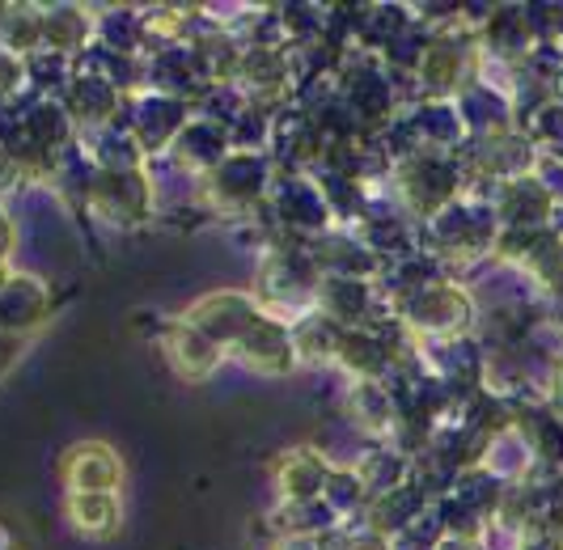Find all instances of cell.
Masks as SVG:
<instances>
[{"label": "cell", "instance_id": "7402d4cb", "mask_svg": "<svg viewBox=\"0 0 563 550\" xmlns=\"http://www.w3.org/2000/svg\"><path fill=\"white\" fill-rule=\"evenodd\" d=\"M73 64H77V59H73ZM59 102L68 107L77 128H102V123H114V119L123 114V102H128V98H123L111 81H102V77L77 68Z\"/></svg>", "mask_w": 563, "mask_h": 550}, {"label": "cell", "instance_id": "5bb4252c", "mask_svg": "<svg viewBox=\"0 0 563 550\" xmlns=\"http://www.w3.org/2000/svg\"><path fill=\"white\" fill-rule=\"evenodd\" d=\"M229 153H233V140H229V132L221 128V123H212V119H191L183 132H178V140L169 144V153L162 157L166 165H174L178 174H187L191 183H199L203 174H212L217 165L225 162Z\"/></svg>", "mask_w": 563, "mask_h": 550}, {"label": "cell", "instance_id": "836d02e7", "mask_svg": "<svg viewBox=\"0 0 563 550\" xmlns=\"http://www.w3.org/2000/svg\"><path fill=\"white\" fill-rule=\"evenodd\" d=\"M479 466H487L505 487H512V483H526V479H534L538 474V462L534 453H530V444L521 440V432L517 428H505V432H496L492 437V444H487V453H483Z\"/></svg>", "mask_w": 563, "mask_h": 550}, {"label": "cell", "instance_id": "7dc6e473", "mask_svg": "<svg viewBox=\"0 0 563 550\" xmlns=\"http://www.w3.org/2000/svg\"><path fill=\"white\" fill-rule=\"evenodd\" d=\"M547 403L551 407H563V356L551 364V373H547Z\"/></svg>", "mask_w": 563, "mask_h": 550}, {"label": "cell", "instance_id": "74e56055", "mask_svg": "<svg viewBox=\"0 0 563 550\" xmlns=\"http://www.w3.org/2000/svg\"><path fill=\"white\" fill-rule=\"evenodd\" d=\"M73 73H77V64H73L68 55L47 52V47L26 55V89H34L38 98H64Z\"/></svg>", "mask_w": 563, "mask_h": 550}, {"label": "cell", "instance_id": "8fae6325", "mask_svg": "<svg viewBox=\"0 0 563 550\" xmlns=\"http://www.w3.org/2000/svg\"><path fill=\"white\" fill-rule=\"evenodd\" d=\"M123 479H128V466L107 440H77L59 458V483L68 492H119Z\"/></svg>", "mask_w": 563, "mask_h": 550}, {"label": "cell", "instance_id": "7c38bea8", "mask_svg": "<svg viewBox=\"0 0 563 550\" xmlns=\"http://www.w3.org/2000/svg\"><path fill=\"white\" fill-rule=\"evenodd\" d=\"M233 356L242 360L251 373H258V377H288V373L301 369L297 348H292V327L280 322V318H272V314H263L242 334V343L233 348Z\"/></svg>", "mask_w": 563, "mask_h": 550}, {"label": "cell", "instance_id": "3957f363", "mask_svg": "<svg viewBox=\"0 0 563 550\" xmlns=\"http://www.w3.org/2000/svg\"><path fill=\"white\" fill-rule=\"evenodd\" d=\"M390 309H395V318L411 330L420 343H445V339L475 334L483 318L475 288L462 284V279H453V275L428 284L420 293L398 297V301H390Z\"/></svg>", "mask_w": 563, "mask_h": 550}, {"label": "cell", "instance_id": "f546056e", "mask_svg": "<svg viewBox=\"0 0 563 550\" xmlns=\"http://www.w3.org/2000/svg\"><path fill=\"white\" fill-rule=\"evenodd\" d=\"M352 466H356L368 495L395 492V487H402V483L411 479V458L398 453L390 440H365Z\"/></svg>", "mask_w": 563, "mask_h": 550}, {"label": "cell", "instance_id": "f907efd6", "mask_svg": "<svg viewBox=\"0 0 563 550\" xmlns=\"http://www.w3.org/2000/svg\"><path fill=\"white\" fill-rule=\"evenodd\" d=\"M395 550H441V547H428V542L411 538V534H398V538H395Z\"/></svg>", "mask_w": 563, "mask_h": 550}, {"label": "cell", "instance_id": "83f0119b", "mask_svg": "<svg viewBox=\"0 0 563 550\" xmlns=\"http://www.w3.org/2000/svg\"><path fill=\"white\" fill-rule=\"evenodd\" d=\"M148 38L144 4H98L93 9V43L119 55H141Z\"/></svg>", "mask_w": 563, "mask_h": 550}, {"label": "cell", "instance_id": "f35d334b", "mask_svg": "<svg viewBox=\"0 0 563 550\" xmlns=\"http://www.w3.org/2000/svg\"><path fill=\"white\" fill-rule=\"evenodd\" d=\"M322 499L331 504V513H335L339 521H361V513H365V504H368V492H365V483H361V474H356V466H331V479H327V487H322Z\"/></svg>", "mask_w": 563, "mask_h": 550}, {"label": "cell", "instance_id": "d6986e66", "mask_svg": "<svg viewBox=\"0 0 563 550\" xmlns=\"http://www.w3.org/2000/svg\"><path fill=\"white\" fill-rule=\"evenodd\" d=\"M512 428L530 444L538 470L563 474V415L555 411L547 398H526V403H517Z\"/></svg>", "mask_w": 563, "mask_h": 550}, {"label": "cell", "instance_id": "277c9868", "mask_svg": "<svg viewBox=\"0 0 563 550\" xmlns=\"http://www.w3.org/2000/svg\"><path fill=\"white\" fill-rule=\"evenodd\" d=\"M276 178H280V162L272 153H238L233 148L212 174H203L196 183V204L217 217L246 220L272 195Z\"/></svg>", "mask_w": 563, "mask_h": 550}, {"label": "cell", "instance_id": "7a4b0ae2", "mask_svg": "<svg viewBox=\"0 0 563 550\" xmlns=\"http://www.w3.org/2000/svg\"><path fill=\"white\" fill-rule=\"evenodd\" d=\"M322 263L313 258V246L301 238H280L258 254L254 267V297L263 305V314L280 318V322H297L310 309H318V288H322Z\"/></svg>", "mask_w": 563, "mask_h": 550}, {"label": "cell", "instance_id": "cb8c5ba5", "mask_svg": "<svg viewBox=\"0 0 563 550\" xmlns=\"http://www.w3.org/2000/svg\"><path fill=\"white\" fill-rule=\"evenodd\" d=\"M457 110H462V123H466V136L471 140H487V136H505V132H517V110H512V98L492 89V85H471L462 98H457Z\"/></svg>", "mask_w": 563, "mask_h": 550}, {"label": "cell", "instance_id": "30bf717a", "mask_svg": "<svg viewBox=\"0 0 563 550\" xmlns=\"http://www.w3.org/2000/svg\"><path fill=\"white\" fill-rule=\"evenodd\" d=\"M492 212L500 220V229H521V233H542L560 217L555 195L538 183L534 174L526 178H508L492 191Z\"/></svg>", "mask_w": 563, "mask_h": 550}, {"label": "cell", "instance_id": "816d5d0a", "mask_svg": "<svg viewBox=\"0 0 563 550\" xmlns=\"http://www.w3.org/2000/svg\"><path fill=\"white\" fill-rule=\"evenodd\" d=\"M0 550H18V538H13V529L0 521Z\"/></svg>", "mask_w": 563, "mask_h": 550}, {"label": "cell", "instance_id": "681fc988", "mask_svg": "<svg viewBox=\"0 0 563 550\" xmlns=\"http://www.w3.org/2000/svg\"><path fill=\"white\" fill-rule=\"evenodd\" d=\"M272 550H318V547H313L310 538H276Z\"/></svg>", "mask_w": 563, "mask_h": 550}, {"label": "cell", "instance_id": "5b68a950", "mask_svg": "<svg viewBox=\"0 0 563 550\" xmlns=\"http://www.w3.org/2000/svg\"><path fill=\"white\" fill-rule=\"evenodd\" d=\"M479 30L457 22V26L432 34L420 68H416V94L420 102H457L471 85L479 81Z\"/></svg>", "mask_w": 563, "mask_h": 550}, {"label": "cell", "instance_id": "44dd1931", "mask_svg": "<svg viewBox=\"0 0 563 550\" xmlns=\"http://www.w3.org/2000/svg\"><path fill=\"white\" fill-rule=\"evenodd\" d=\"M310 246L327 275H347V279H373L377 284L386 272V263L356 238V229H331V233L313 238Z\"/></svg>", "mask_w": 563, "mask_h": 550}, {"label": "cell", "instance_id": "e575fe53", "mask_svg": "<svg viewBox=\"0 0 563 550\" xmlns=\"http://www.w3.org/2000/svg\"><path fill=\"white\" fill-rule=\"evenodd\" d=\"M339 517L331 513V504L327 499H297V504H276V513H272V529L280 534V538H310L318 542L322 534H331L339 529Z\"/></svg>", "mask_w": 563, "mask_h": 550}, {"label": "cell", "instance_id": "7bdbcfd3", "mask_svg": "<svg viewBox=\"0 0 563 550\" xmlns=\"http://www.w3.org/2000/svg\"><path fill=\"white\" fill-rule=\"evenodd\" d=\"M26 89V59L0 47V102H13Z\"/></svg>", "mask_w": 563, "mask_h": 550}, {"label": "cell", "instance_id": "f1b7e54d", "mask_svg": "<svg viewBox=\"0 0 563 550\" xmlns=\"http://www.w3.org/2000/svg\"><path fill=\"white\" fill-rule=\"evenodd\" d=\"M407 119L416 123L420 144L432 153H462V144L471 140L457 102H416V107H407Z\"/></svg>", "mask_w": 563, "mask_h": 550}, {"label": "cell", "instance_id": "ab89813d", "mask_svg": "<svg viewBox=\"0 0 563 550\" xmlns=\"http://www.w3.org/2000/svg\"><path fill=\"white\" fill-rule=\"evenodd\" d=\"M318 550H395V538H386V534H377V529H368L361 521H343L339 529L331 534H322Z\"/></svg>", "mask_w": 563, "mask_h": 550}, {"label": "cell", "instance_id": "8d00e7d4", "mask_svg": "<svg viewBox=\"0 0 563 550\" xmlns=\"http://www.w3.org/2000/svg\"><path fill=\"white\" fill-rule=\"evenodd\" d=\"M0 47L13 55L43 52V4H26V0H9V13L0 22Z\"/></svg>", "mask_w": 563, "mask_h": 550}, {"label": "cell", "instance_id": "ee69618b", "mask_svg": "<svg viewBox=\"0 0 563 550\" xmlns=\"http://www.w3.org/2000/svg\"><path fill=\"white\" fill-rule=\"evenodd\" d=\"M538 534L560 538L563 542V474H555V479H551V487H547V508H542Z\"/></svg>", "mask_w": 563, "mask_h": 550}, {"label": "cell", "instance_id": "4fadbf2b", "mask_svg": "<svg viewBox=\"0 0 563 550\" xmlns=\"http://www.w3.org/2000/svg\"><path fill=\"white\" fill-rule=\"evenodd\" d=\"M52 288L30 272H9V279L0 284V334L26 339L30 330H38L52 318Z\"/></svg>", "mask_w": 563, "mask_h": 550}, {"label": "cell", "instance_id": "9c48e42d", "mask_svg": "<svg viewBox=\"0 0 563 550\" xmlns=\"http://www.w3.org/2000/svg\"><path fill=\"white\" fill-rule=\"evenodd\" d=\"M183 322H191L199 334H208L217 348L233 352L242 343V334L263 318V305L246 288H217V293H203L196 301L178 314Z\"/></svg>", "mask_w": 563, "mask_h": 550}, {"label": "cell", "instance_id": "e0dca14e", "mask_svg": "<svg viewBox=\"0 0 563 550\" xmlns=\"http://www.w3.org/2000/svg\"><path fill=\"white\" fill-rule=\"evenodd\" d=\"M343 424L361 440H390L398 428L395 394L386 382H347L343 389Z\"/></svg>", "mask_w": 563, "mask_h": 550}, {"label": "cell", "instance_id": "60d3db41", "mask_svg": "<svg viewBox=\"0 0 563 550\" xmlns=\"http://www.w3.org/2000/svg\"><path fill=\"white\" fill-rule=\"evenodd\" d=\"M526 132H530V140H534L542 153H563V98H551L526 123Z\"/></svg>", "mask_w": 563, "mask_h": 550}, {"label": "cell", "instance_id": "4dcf8cb0", "mask_svg": "<svg viewBox=\"0 0 563 550\" xmlns=\"http://www.w3.org/2000/svg\"><path fill=\"white\" fill-rule=\"evenodd\" d=\"M93 178H98V165H93V157L85 153L81 140H73V144L56 157V165H52L47 187H56L59 199H64L73 212H81L85 217V204H89V191H93Z\"/></svg>", "mask_w": 563, "mask_h": 550}, {"label": "cell", "instance_id": "d4e9b609", "mask_svg": "<svg viewBox=\"0 0 563 550\" xmlns=\"http://www.w3.org/2000/svg\"><path fill=\"white\" fill-rule=\"evenodd\" d=\"M428 508H432V499L407 479V483L395 487V492L368 495L365 513H361V525L377 529V534H386V538H398V534H407L411 525L420 521Z\"/></svg>", "mask_w": 563, "mask_h": 550}, {"label": "cell", "instance_id": "b9f144b4", "mask_svg": "<svg viewBox=\"0 0 563 550\" xmlns=\"http://www.w3.org/2000/svg\"><path fill=\"white\" fill-rule=\"evenodd\" d=\"M526 18H530V30H534L538 47H563V4L560 0L526 4Z\"/></svg>", "mask_w": 563, "mask_h": 550}, {"label": "cell", "instance_id": "603a6c76", "mask_svg": "<svg viewBox=\"0 0 563 550\" xmlns=\"http://www.w3.org/2000/svg\"><path fill=\"white\" fill-rule=\"evenodd\" d=\"M335 369L347 382H386L395 373V360H390V348H386V339L377 330L352 327L343 330V339H339Z\"/></svg>", "mask_w": 563, "mask_h": 550}, {"label": "cell", "instance_id": "f5cc1de1", "mask_svg": "<svg viewBox=\"0 0 563 550\" xmlns=\"http://www.w3.org/2000/svg\"><path fill=\"white\" fill-rule=\"evenodd\" d=\"M4 13H9V0H0V22H4Z\"/></svg>", "mask_w": 563, "mask_h": 550}, {"label": "cell", "instance_id": "52a82bcc", "mask_svg": "<svg viewBox=\"0 0 563 550\" xmlns=\"http://www.w3.org/2000/svg\"><path fill=\"white\" fill-rule=\"evenodd\" d=\"M157 212H162V187L153 178V165L141 169V174H107V169H98L89 204H85V217L128 233V229H144L148 220H157Z\"/></svg>", "mask_w": 563, "mask_h": 550}, {"label": "cell", "instance_id": "ba28073f", "mask_svg": "<svg viewBox=\"0 0 563 550\" xmlns=\"http://www.w3.org/2000/svg\"><path fill=\"white\" fill-rule=\"evenodd\" d=\"M196 119V102L187 98H169V94H157V89H141V94H128L123 102V114L119 123H128L136 140L144 144V153L153 162H162L169 153V144L178 140V132Z\"/></svg>", "mask_w": 563, "mask_h": 550}, {"label": "cell", "instance_id": "6da1fadb", "mask_svg": "<svg viewBox=\"0 0 563 550\" xmlns=\"http://www.w3.org/2000/svg\"><path fill=\"white\" fill-rule=\"evenodd\" d=\"M496 238H500V220L492 212V199H475V195L453 199L420 224V250L432 254L462 284H466V272L492 267Z\"/></svg>", "mask_w": 563, "mask_h": 550}, {"label": "cell", "instance_id": "2e32d148", "mask_svg": "<svg viewBox=\"0 0 563 550\" xmlns=\"http://www.w3.org/2000/svg\"><path fill=\"white\" fill-rule=\"evenodd\" d=\"M162 356L166 364L183 377V382H208L221 364H225V348H217L208 334H199L191 322L174 318L162 327Z\"/></svg>", "mask_w": 563, "mask_h": 550}, {"label": "cell", "instance_id": "db71d44e", "mask_svg": "<svg viewBox=\"0 0 563 550\" xmlns=\"http://www.w3.org/2000/svg\"><path fill=\"white\" fill-rule=\"evenodd\" d=\"M555 229H560V233H563V208H560V217H555Z\"/></svg>", "mask_w": 563, "mask_h": 550}, {"label": "cell", "instance_id": "ffe728a7", "mask_svg": "<svg viewBox=\"0 0 563 550\" xmlns=\"http://www.w3.org/2000/svg\"><path fill=\"white\" fill-rule=\"evenodd\" d=\"M479 47L492 59H505V64H526L534 55L538 38L526 18V4H496L492 18L479 26Z\"/></svg>", "mask_w": 563, "mask_h": 550}, {"label": "cell", "instance_id": "11a10c76", "mask_svg": "<svg viewBox=\"0 0 563 550\" xmlns=\"http://www.w3.org/2000/svg\"><path fill=\"white\" fill-rule=\"evenodd\" d=\"M555 411H560V415H563V407H555Z\"/></svg>", "mask_w": 563, "mask_h": 550}, {"label": "cell", "instance_id": "8992f818", "mask_svg": "<svg viewBox=\"0 0 563 550\" xmlns=\"http://www.w3.org/2000/svg\"><path fill=\"white\" fill-rule=\"evenodd\" d=\"M390 195H395L398 208L407 217L416 220V224H423L428 217H437L445 204L466 195V169L457 162V153H432V148H423V153L395 165Z\"/></svg>", "mask_w": 563, "mask_h": 550}, {"label": "cell", "instance_id": "c3c4849f", "mask_svg": "<svg viewBox=\"0 0 563 550\" xmlns=\"http://www.w3.org/2000/svg\"><path fill=\"white\" fill-rule=\"evenodd\" d=\"M521 550H563V542L560 538H547V534H530Z\"/></svg>", "mask_w": 563, "mask_h": 550}, {"label": "cell", "instance_id": "bcb514c9", "mask_svg": "<svg viewBox=\"0 0 563 550\" xmlns=\"http://www.w3.org/2000/svg\"><path fill=\"white\" fill-rule=\"evenodd\" d=\"M13 250H18V224H13L9 208H4V199H0V267H9Z\"/></svg>", "mask_w": 563, "mask_h": 550}, {"label": "cell", "instance_id": "f6af8a7d", "mask_svg": "<svg viewBox=\"0 0 563 550\" xmlns=\"http://www.w3.org/2000/svg\"><path fill=\"white\" fill-rule=\"evenodd\" d=\"M534 178L555 195V204L563 208V153H542V148H538Z\"/></svg>", "mask_w": 563, "mask_h": 550}, {"label": "cell", "instance_id": "484cf974", "mask_svg": "<svg viewBox=\"0 0 563 550\" xmlns=\"http://www.w3.org/2000/svg\"><path fill=\"white\" fill-rule=\"evenodd\" d=\"M93 43V4H77V0H59V4H43V47L77 59Z\"/></svg>", "mask_w": 563, "mask_h": 550}, {"label": "cell", "instance_id": "4316f807", "mask_svg": "<svg viewBox=\"0 0 563 550\" xmlns=\"http://www.w3.org/2000/svg\"><path fill=\"white\" fill-rule=\"evenodd\" d=\"M64 517L81 538L107 542L123 529V499H119V492H68L64 495Z\"/></svg>", "mask_w": 563, "mask_h": 550}, {"label": "cell", "instance_id": "d590c367", "mask_svg": "<svg viewBox=\"0 0 563 550\" xmlns=\"http://www.w3.org/2000/svg\"><path fill=\"white\" fill-rule=\"evenodd\" d=\"M505 492L508 487L487 466H471L457 474V483H453L450 495L462 508H471L479 521H492V517L500 513V504H505Z\"/></svg>", "mask_w": 563, "mask_h": 550}, {"label": "cell", "instance_id": "9a60e30c", "mask_svg": "<svg viewBox=\"0 0 563 550\" xmlns=\"http://www.w3.org/2000/svg\"><path fill=\"white\" fill-rule=\"evenodd\" d=\"M331 458L318 444H292L272 462V487L280 495V504L297 499H322V487L331 479Z\"/></svg>", "mask_w": 563, "mask_h": 550}, {"label": "cell", "instance_id": "d6a6232c", "mask_svg": "<svg viewBox=\"0 0 563 550\" xmlns=\"http://www.w3.org/2000/svg\"><path fill=\"white\" fill-rule=\"evenodd\" d=\"M517 272L534 284V293L542 301H560L563 297V233L555 224L538 233L530 258H526Z\"/></svg>", "mask_w": 563, "mask_h": 550}, {"label": "cell", "instance_id": "1f68e13d", "mask_svg": "<svg viewBox=\"0 0 563 550\" xmlns=\"http://www.w3.org/2000/svg\"><path fill=\"white\" fill-rule=\"evenodd\" d=\"M339 339H343V327L331 322L322 309H310L306 318L292 322V348H297V360L310 364V369H335Z\"/></svg>", "mask_w": 563, "mask_h": 550}, {"label": "cell", "instance_id": "ac0fdd59", "mask_svg": "<svg viewBox=\"0 0 563 550\" xmlns=\"http://www.w3.org/2000/svg\"><path fill=\"white\" fill-rule=\"evenodd\" d=\"M77 140L85 144V153L93 157L98 169L107 174H141L153 165V157L144 153V144L136 140V132L128 123H102V128H81Z\"/></svg>", "mask_w": 563, "mask_h": 550}]
</instances>
